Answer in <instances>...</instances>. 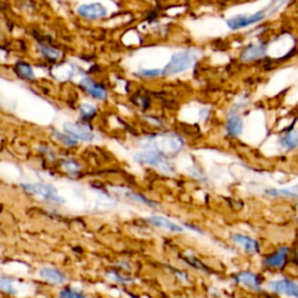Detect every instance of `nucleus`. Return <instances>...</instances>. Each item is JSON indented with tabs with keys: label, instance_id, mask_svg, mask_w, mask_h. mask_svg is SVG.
Here are the masks:
<instances>
[{
	"label": "nucleus",
	"instance_id": "obj_22",
	"mask_svg": "<svg viewBox=\"0 0 298 298\" xmlns=\"http://www.w3.org/2000/svg\"><path fill=\"white\" fill-rule=\"evenodd\" d=\"M59 298H87L82 291L77 290V289L66 287L63 288L58 293Z\"/></svg>",
	"mask_w": 298,
	"mask_h": 298
},
{
	"label": "nucleus",
	"instance_id": "obj_24",
	"mask_svg": "<svg viewBox=\"0 0 298 298\" xmlns=\"http://www.w3.org/2000/svg\"><path fill=\"white\" fill-rule=\"evenodd\" d=\"M16 69H18L19 74L26 79H33L34 78V72H33V69L31 68V66L25 65V63H19L18 67H16Z\"/></svg>",
	"mask_w": 298,
	"mask_h": 298
},
{
	"label": "nucleus",
	"instance_id": "obj_14",
	"mask_svg": "<svg viewBox=\"0 0 298 298\" xmlns=\"http://www.w3.org/2000/svg\"><path fill=\"white\" fill-rule=\"evenodd\" d=\"M39 278L44 280L45 282L53 285H59L67 282V276L65 272L53 267L41 268L39 270Z\"/></svg>",
	"mask_w": 298,
	"mask_h": 298
},
{
	"label": "nucleus",
	"instance_id": "obj_20",
	"mask_svg": "<svg viewBox=\"0 0 298 298\" xmlns=\"http://www.w3.org/2000/svg\"><path fill=\"white\" fill-rule=\"evenodd\" d=\"M0 291L8 293V295H15L16 289L13 281L6 276H0Z\"/></svg>",
	"mask_w": 298,
	"mask_h": 298
},
{
	"label": "nucleus",
	"instance_id": "obj_23",
	"mask_svg": "<svg viewBox=\"0 0 298 298\" xmlns=\"http://www.w3.org/2000/svg\"><path fill=\"white\" fill-rule=\"evenodd\" d=\"M80 116L84 120H90L96 116V109L89 104H84L80 106Z\"/></svg>",
	"mask_w": 298,
	"mask_h": 298
},
{
	"label": "nucleus",
	"instance_id": "obj_27",
	"mask_svg": "<svg viewBox=\"0 0 298 298\" xmlns=\"http://www.w3.org/2000/svg\"><path fill=\"white\" fill-rule=\"evenodd\" d=\"M109 276L113 281H116V282L119 283H122V284H127V283H131L133 282L134 279H131V278H127V276H122L120 274H117V272H110Z\"/></svg>",
	"mask_w": 298,
	"mask_h": 298
},
{
	"label": "nucleus",
	"instance_id": "obj_4",
	"mask_svg": "<svg viewBox=\"0 0 298 298\" xmlns=\"http://www.w3.org/2000/svg\"><path fill=\"white\" fill-rule=\"evenodd\" d=\"M196 58L197 56L191 50H181V52L173 54L169 62L164 66L163 69H161L162 76H173L185 72L194 66Z\"/></svg>",
	"mask_w": 298,
	"mask_h": 298
},
{
	"label": "nucleus",
	"instance_id": "obj_3",
	"mask_svg": "<svg viewBox=\"0 0 298 298\" xmlns=\"http://www.w3.org/2000/svg\"><path fill=\"white\" fill-rule=\"evenodd\" d=\"M134 160L139 164L148 165V167L154 168L156 170H159L160 173L167 174V175H172V174L175 173V167H174L173 163L169 161V157L154 151L146 149V151L143 152L136 153Z\"/></svg>",
	"mask_w": 298,
	"mask_h": 298
},
{
	"label": "nucleus",
	"instance_id": "obj_29",
	"mask_svg": "<svg viewBox=\"0 0 298 298\" xmlns=\"http://www.w3.org/2000/svg\"><path fill=\"white\" fill-rule=\"evenodd\" d=\"M208 116H210V110L208 109H202L199 111V118H201V120H206Z\"/></svg>",
	"mask_w": 298,
	"mask_h": 298
},
{
	"label": "nucleus",
	"instance_id": "obj_12",
	"mask_svg": "<svg viewBox=\"0 0 298 298\" xmlns=\"http://www.w3.org/2000/svg\"><path fill=\"white\" fill-rule=\"evenodd\" d=\"M231 240L236 245L240 246L241 248L248 254H259L260 249H261V247H260V242L257 239H254V238L246 236V234L232 233Z\"/></svg>",
	"mask_w": 298,
	"mask_h": 298
},
{
	"label": "nucleus",
	"instance_id": "obj_7",
	"mask_svg": "<svg viewBox=\"0 0 298 298\" xmlns=\"http://www.w3.org/2000/svg\"><path fill=\"white\" fill-rule=\"evenodd\" d=\"M268 289L279 295L298 298V283L289 279L271 280L267 283Z\"/></svg>",
	"mask_w": 298,
	"mask_h": 298
},
{
	"label": "nucleus",
	"instance_id": "obj_9",
	"mask_svg": "<svg viewBox=\"0 0 298 298\" xmlns=\"http://www.w3.org/2000/svg\"><path fill=\"white\" fill-rule=\"evenodd\" d=\"M233 281L237 284L244 285L245 288L249 289V290H253L255 292L262 291L261 279H260V276L258 274H255L253 271L244 270L237 272V274L233 276Z\"/></svg>",
	"mask_w": 298,
	"mask_h": 298
},
{
	"label": "nucleus",
	"instance_id": "obj_26",
	"mask_svg": "<svg viewBox=\"0 0 298 298\" xmlns=\"http://www.w3.org/2000/svg\"><path fill=\"white\" fill-rule=\"evenodd\" d=\"M139 75L143 78H157L162 76V71L161 69H142Z\"/></svg>",
	"mask_w": 298,
	"mask_h": 298
},
{
	"label": "nucleus",
	"instance_id": "obj_15",
	"mask_svg": "<svg viewBox=\"0 0 298 298\" xmlns=\"http://www.w3.org/2000/svg\"><path fill=\"white\" fill-rule=\"evenodd\" d=\"M146 221L148 224H151L152 226L164 228V229H167V231L174 232V233H182L183 231H184V227L181 226V225L174 223V221L162 216L147 217Z\"/></svg>",
	"mask_w": 298,
	"mask_h": 298
},
{
	"label": "nucleus",
	"instance_id": "obj_10",
	"mask_svg": "<svg viewBox=\"0 0 298 298\" xmlns=\"http://www.w3.org/2000/svg\"><path fill=\"white\" fill-rule=\"evenodd\" d=\"M267 54V45L263 42H253L248 46H246L240 55L242 62L249 63L258 61L266 56Z\"/></svg>",
	"mask_w": 298,
	"mask_h": 298
},
{
	"label": "nucleus",
	"instance_id": "obj_28",
	"mask_svg": "<svg viewBox=\"0 0 298 298\" xmlns=\"http://www.w3.org/2000/svg\"><path fill=\"white\" fill-rule=\"evenodd\" d=\"M44 53H45V55H47V56L48 57H53V58H57L58 56V53L56 52V50H53V49H49V48H45L44 49Z\"/></svg>",
	"mask_w": 298,
	"mask_h": 298
},
{
	"label": "nucleus",
	"instance_id": "obj_13",
	"mask_svg": "<svg viewBox=\"0 0 298 298\" xmlns=\"http://www.w3.org/2000/svg\"><path fill=\"white\" fill-rule=\"evenodd\" d=\"M225 130H226V134L231 138H238L244 132V120L239 113V109L232 110L229 112Z\"/></svg>",
	"mask_w": 298,
	"mask_h": 298
},
{
	"label": "nucleus",
	"instance_id": "obj_32",
	"mask_svg": "<svg viewBox=\"0 0 298 298\" xmlns=\"http://www.w3.org/2000/svg\"><path fill=\"white\" fill-rule=\"evenodd\" d=\"M297 206H298V204H297Z\"/></svg>",
	"mask_w": 298,
	"mask_h": 298
},
{
	"label": "nucleus",
	"instance_id": "obj_11",
	"mask_svg": "<svg viewBox=\"0 0 298 298\" xmlns=\"http://www.w3.org/2000/svg\"><path fill=\"white\" fill-rule=\"evenodd\" d=\"M78 14L85 19L97 20L105 18L108 15V8L100 3H92V4H84L78 7Z\"/></svg>",
	"mask_w": 298,
	"mask_h": 298
},
{
	"label": "nucleus",
	"instance_id": "obj_18",
	"mask_svg": "<svg viewBox=\"0 0 298 298\" xmlns=\"http://www.w3.org/2000/svg\"><path fill=\"white\" fill-rule=\"evenodd\" d=\"M265 194L269 197L279 198V197H285V198H293L298 199V184L288 186V188H270L266 189Z\"/></svg>",
	"mask_w": 298,
	"mask_h": 298
},
{
	"label": "nucleus",
	"instance_id": "obj_30",
	"mask_svg": "<svg viewBox=\"0 0 298 298\" xmlns=\"http://www.w3.org/2000/svg\"><path fill=\"white\" fill-rule=\"evenodd\" d=\"M185 226H186V227H189V229H193V231L197 232V233H199V234H203L202 229H201V228H198V227H196V226H194V225H191V224H185Z\"/></svg>",
	"mask_w": 298,
	"mask_h": 298
},
{
	"label": "nucleus",
	"instance_id": "obj_2",
	"mask_svg": "<svg viewBox=\"0 0 298 298\" xmlns=\"http://www.w3.org/2000/svg\"><path fill=\"white\" fill-rule=\"evenodd\" d=\"M287 2L288 0H271L267 7L258 11L257 13L238 14L231 16V18L226 20L227 27L232 29V31H239V29L253 26V25L261 23V21L267 19L268 16L275 14Z\"/></svg>",
	"mask_w": 298,
	"mask_h": 298
},
{
	"label": "nucleus",
	"instance_id": "obj_17",
	"mask_svg": "<svg viewBox=\"0 0 298 298\" xmlns=\"http://www.w3.org/2000/svg\"><path fill=\"white\" fill-rule=\"evenodd\" d=\"M279 144L283 151H295L298 148V131L295 129L285 131V133L280 136Z\"/></svg>",
	"mask_w": 298,
	"mask_h": 298
},
{
	"label": "nucleus",
	"instance_id": "obj_25",
	"mask_svg": "<svg viewBox=\"0 0 298 298\" xmlns=\"http://www.w3.org/2000/svg\"><path fill=\"white\" fill-rule=\"evenodd\" d=\"M62 165H63V168H65V170H67L69 174H76L80 170V165L78 164V162H76L75 160L63 161Z\"/></svg>",
	"mask_w": 298,
	"mask_h": 298
},
{
	"label": "nucleus",
	"instance_id": "obj_19",
	"mask_svg": "<svg viewBox=\"0 0 298 298\" xmlns=\"http://www.w3.org/2000/svg\"><path fill=\"white\" fill-rule=\"evenodd\" d=\"M122 194L127 199H130V201H132V202L140 203V204H143V205H148V206H152V207L159 206V204L155 203L154 201H151V199H148L147 197H144L143 195L135 193V191L125 190V191H122Z\"/></svg>",
	"mask_w": 298,
	"mask_h": 298
},
{
	"label": "nucleus",
	"instance_id": "obj_21",
	"mask_svg": "<svg viewBox=\"0 0 298 298\" xmlns=\"http://www.w3.org/2000/svg\"><path fill=\"white\" fill-rule=\"evenodd\" d=\"M55 138H56L58 141L66 147H75L76 144L78 143L77 140L72 138V136H70L69 134L61 133V132H57V131L55 132Z\"/></svg>",
	"mask_w": 298,
	"mask_h": 298
},
{
	"label": "nucleus",
	"instance_id": "obj_6",
	"mask_svg": "<svg viewBox=\"0 0 298 298\" xmlns=\"http://www.w3.org/2000/svg\"><path fill=\"white\" fill-rule=\"evenodd\" d=\"M289 253H290V249L288 246H281L275 252L263 258L262 266L268 269H283L287 265Z\"/></svg>",
	"mask_w": 298,
	"mask_h": 298
},
{
	"label": "nucleus",
	"instance_id": "obj_16",
	"mask_svg": "<svg viewBox=\"0 0 298 298\" xmlns=\"http://www.w3.org/2000/svg\"><path fill=\"white\" fill-rule=\"evenodd\" d=\"M80 85H82V88L89 93V95L96 98V99L104 100L106 99V97H108V91H106V89L103 85L96 83L95 80H92L90 78H84L82 82H80Z\"/></svg>",
	"mask_w": 298,
	"mask_h": 298
},
{
	"label": "nucleus",
	"instance_id": "obj_1",
	"mask_svg": "<svg viewBox=\"0 0 298 298\" xmlns=\"http://www.w3.org/2000/svg\"><path fill=\"white\" fill-rule=\"evenodd\" d=\"M141 146L149 151L160 153L167 157L175 156L185 146L184 139L175 132H161L144 136Z\"/></svg>",
	"mask_w": 298,
	"mask_h": 298
},
{
	"label": "nucleus",
	"instance_id": "obj_5",
	"mask_svg": "<svg viewBox=\"0 0 298 298\" xmlns=\"http://www.w3.org/2000/svg\"><path fill=\"white\" fill-rule=\"evenodd\" d=\"M24 190L34 197L40 198L41 201L53 204H65V198L58 195L57 189L53 185L46 183H23Z\"/></svg>",
	"mask_w": 298,
	"mask_h": 298
},
{
	"label": "nucleus",
	"instance_id": "obj_31",
	"mask_svg": "<svg viewBox=\"0 0 298 298\" xmlns=\"http://www.w3.org/2000/svg\"><path fill=\"white\" fill-rule=\"evenodd\" d=\"M296 257H297V259H298V252H297V254H296Z\"/></svg>",
	"mask_w": 298,
	"mask_h": 298
},
{
	"label": "nucleus",
	"instance_id": "obj_8",
	"mask_svg": "<svg viewBox=\"0 0 298 298\" xmlns=\"http://www.w3.org/2000/svg\"><path fill=\"white\" fill-rule=\"evenodd\" d=\"M65 133L69 134L72 138L77 140V141H85L91 142L95 140V133H93L90 127L83 123H75V122H66L63 126Z\"/></svg>",
	"mask_w": 298,
	"mask_h": 298
}]
</instances>
